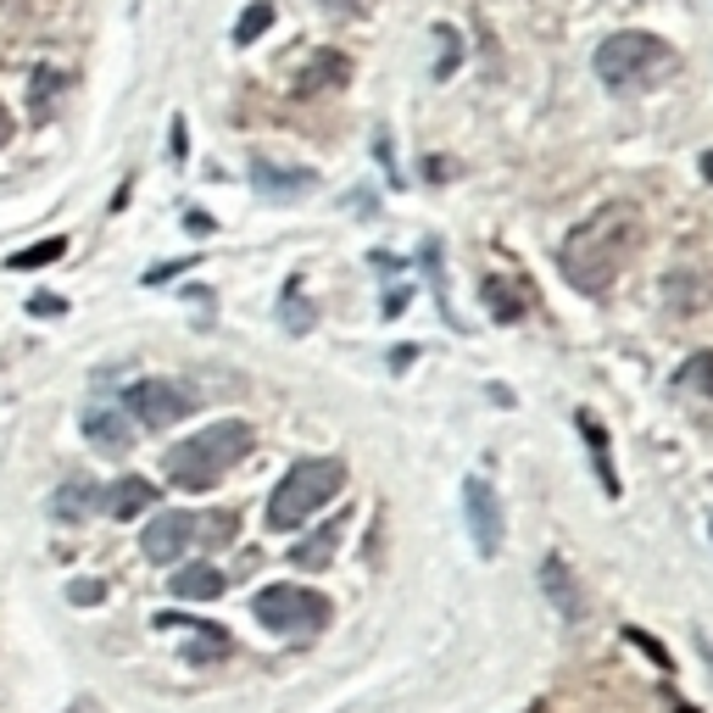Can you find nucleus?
I'll return each instance as SVG.
<instances>
[{"label": "nucleus", "instance_id": "obj_32", "mask_svg": "<svg viewBox=\"0 0 713 713\" xmlns=\"http://www.w3.org/2000/svg\"><path fill=\"white\" fill-rule=\"evenodd\" d=\"M413 357H418V352H413V346H396V352H391V368H396V373H402V368H407V362H413Z\"/></svg>", "mask_w": 713, "mask_h": 713}, {"label": "nucleus", "instance_id": "obj_30", "mask_svg": "<svg viewBox=\"0 0 713 713\" xmlns=\"http://www.w3.org/2000/svg\"><path fill=\"white\" fill-rule=\"evenodd\" d=\"M346 207H352V212H373V196H368V189H352Z\"/></svg>", "mask_w": 713, "mask_h": 713}, {"label": "nucleus", "instance_id": "obj_22", "mask_svg": "<svg viewBox=\"0 0 713 713\" xmlns=\"http://www.w3.org/2000/svg\"><path fill=\"white\" fill-rule=\"evenodd\" d=\"M57 89H62V73H57V67H34V123H45V118H51V107H57Z\"/></svg>", "mask_w": 713, "mask_h": 713}, {"label": "nucleus", "instance_id": "obj_21", "mask_svg": "<svg viewBox=\"0 0 713 713\" xmlns=\"http://www.w3.org/2000/svg\"><path fill=\"white\" fill-rule=\"evenodd\" d=\"M67 257V241L62 234H51V241H39V246H28V251H17V257H7V268L12 273H28V268H45V262H62Z\"/></svg>", "mask_w": 713, "mask_h": 713}, {"label": "nucleus", "instance_id": "obj_5", "mask_svg": "<svg viewBox=\"0 0 713 713\" xmlns=\"http://www.w3.org/2000/svg\"><path fill=\"white\" fill-rule=\"evenodd\" d=\"M251 607L273 636H318L329 625V613H335L323 591H307V586H268L257 591Z\"/></svg>", "mask_w": 713, "mask_h": 713}, {"label": "nucleus", "instance_id": "obj_24", "mask_svg": "<svg viewBox=\"0 0 713 713\" xmlns=\"http://www.w3.org/2000/svg\"><path fill=\"white\" fill-rule=\"evenodd\" d=\"M67 602L95 607V602H107V586H101V580H73V586H67Z\"/></svg>", "mask_w": 713, "mask_h": 713}, {"label": "nucleus", "instance_id": "obj_2", "mask_svg": "<svg viewBox=\"0 0 713 713\" xmlns=\"http://www.w3.org/2000/svg\"><path fill=\"white\" fill-rule=\"evenodd\" d=\"M246 452H251V423L223 418V423H212V430H201V435H189V441L168 446L162 474H168L179 491H212Z\"/></svg>", "mask_w": 713, "mask_h": 713}, {"label": "nucleus", "instance_id": "obj_11", "mask_svg": "<svg viewBox=\"0 0 713 713\" xmlns=\"http://www.w3.org/2000/svg\"><path fill=\"white\" fill-rule=\"evenodd\" d=\"M346 525H352L346 513H341V518H329V525H318L307 541H296V546H291V563H296V568H329V557L341 552V536H346Z\"/></svg>", "mask_w": 713, "mask_h": 713}, {"label": "nucleus", "instance_id": "obj_8", "mask_svg": "<svg viewBox=\"0 0 713 713\" xmlns=\"http://www.w3.org/2000/svg\"><path fill=\"white\" fill-rule=\"evenodd\" d=\"M463 507H468V530H474L480 557H496L502 552V502H496V491L480 480V474L463 480Z\"/></svg>", "mask_w": 713, "mask_h": 713}, {"label": "nucleus", "instance_id": "obj_13", "mask_svg": "<svg viewBox=\"0 0 713 713\" xmlns=\"http://www.w3.org/2000/svg\"><path fill=\"white\" fill-rule=\"evenodd\" d=\"M223 575L212 563H189V568H179V575L168 580V591L179 597V602H212V597H223Z\"/></svg>", "mask_w": 713, "mask_h": 713}, {"label": "nucleus", "instance_id": "obj_7", "mask_svg": "<svg viewBox=\"0 0 713 713\" xmlns=\"http://www.w3.org/2000/svg\"><path fill=\"white\" fill-rule=\"evenodd\" d=\"M123 413L134 423H146V430H168V423L196 413V396H189L179 379H139V385H128V396H123Z\"/></svg>", "mask_w": 713, "mask_h": 713}, {"label": "nucleus", "instance_id": "obj_28", "mask_svg": "<svg viewBox=\"0 0 713 713\" xmlns=\"http://www.w3.org/2000/svg\"><path fill=\"white\" fill-rule=\"evenodd\" d=\"M184 229H189V234H212L218 223H212L207 212H184Z\"/></svg>", "mask_w": 713, "mask_h": 713}, {"label": "nucleus", "instance_id": "obj_6", "mask_svg": "<svg viewBox=\"0 0 713 713\" xmlns=\"http://www.w3.org/2000/svg\"><path fill=\"white\" fill-rule=\"evenodd\" d=\"M669 62V45L657 34H613L607 45H597V73L607 84H641Z\"/></svg>", "mask_w": 713, "mask_h": 713}, {"label": "nucleus", "instance_id": "obj_4", "mask_svg": "<svg viewBox=\"0 0 713 713\" xmlns=\"http://www.w3.org/2000/svg\"><path fill=\"white\" fill-rule=\"evenodd\" d=\"M234 530H241V518L229 507H218V513H157L146 525V536H139V552L151 563H173L189 546H229Z\"/></svg>", "mask_w": 713, "mask_h": 713}, {"label": "nucleus", "instance_id": "obj_35", "mask_svg": "<svg viewBox=\"0 0 713 713\" xmlns=\"http://www.w3.org/2000/svg\"><path fill=\"white\" fill-rule=\"evenodd\" d=\"M530 713H546V708H530Z\"/></svg>", "mask_w": 713, "mask_h": 713}, {"label": "nucleus", "instance_id": "obj_33", "mask_svg": "<svg viewBox=\"0 0 713 713\" xmlns=\"http://www.w3.org/2000/svg\"><path fill=\"white\" fill-rule=\"evenodd\" d=\"M423 173H430V179H446V173H452V162H441V157H430V162H423Z\"/></svg>", "mask_w": 713, "mask_h": 713}, {"label": "nucleus", "instance_id": "obj_34", "mask_svg": "<svg viewBox=\"0 0 713 713\" xmlns=\"http://www.w3.org/2000/svg\"><path fill=\"white\" fill-rule=\"evenodd\" d=\"M702 173H708V184H713V151H708V157H702Z\"/></svg>", "mask_w": 713, "mask_h": 713}, {"label": "nucleus", "instance_id": "obj_9", "mask_svg": "<svg viewBox=\"0 0 713 713\" xmlns=\"http://www.w3.org/2000/svg\"><path fill=\"white\" fill-rule=\"evenodd\" d=\"M251 184H257V196H268V201H302V196L318 189V173L312 168H279V162L257 157L251 162Z\"/></svg>", "mask_w": 713, "mask_h": 713}, {"label": "nucleus", "instance_id": "obj_26", "mask_svg": "<svg viewBox=\"0 0 713 713\" xmlns=\"http://www.w3.org/2000/svg\"><path fill=\"white\" fill-rule=\"evenodd\" d=\"M625 636H630V641H636V647H641V652H647L652 663H663V669H669V652H663V647H657L652 636H641V630H625Z\"/></svg>", "mask_w": 713, "mask_h": 713}, {"label": "nucleus", "instance_id": "obj_20", "mask_svg": "<svg viewBox=\"0 0 713 713\" xmlns=\"http://www.w3.org/2000/svg\"><path fill=\"white\" fill-rule=\"evenodd\" d=\"M268 28H273V0H251L241 12V23H234V45H257Z\"/></svg>", "mask_w": 713, "mask_h": 713}, {"label": "nucleus", "instance_id": "obj_1", "mask_svg": "<svg viewBox=\"0 0 713 713\" xmlns=\"http://www.w3.org/2000/svg\"><path fill=\"white\" fill-rule=\"evenodd\" d=\"M630 246H636V207L607 201V207H597V212L563 241V257H557V262H563V279L575 284V291H586V296H602L607 284L619 279Z\"/></svg>", "mask_w": 713, "mask_h": 713}, {"label": "nucleus", "instance_id": "obj_14", "mask_svg": "<svg viewBox=\"0 0 713 713\" xmlns=\"http://www.w3.org/2000/svg\"><path fill=\"white\" fill-rule=\"evenodd\" d=\"M541 591L557 602L563 619H580V613H586V602H580L575 580H568V563H563V557H546V563H541Z\"/></svg>", "mask_w": 713, "mask_h": 713}, {"label": "nucleus", "instance_id": "obj_12", "mask_svg": "<svg viewBox=\"0 0 713 713\" xmlns=\"http://www.w3.org/2000/svg\"><path fill=\"white\" fill-rule=\"evenodd\" d=\"M151 502H157V485H151V480H139V474H123L118 485L101 491V507H107L112 518H134V513H146Z\"/></svg>", "mask_w": 713, "mask_h": 713}, {"label": "nucleus", "instance_id": "obj_17", "mask_svg": "<svg viewBox=\"0 0 713 713\" xmlns=\"http://www.w3.org/2000/svg\"><path fill=\"white\" fill-rule=\"evenodd\" d=\"M229 657V636L218 625H201L196 619V641L184 647V663H196V669H207V663H223Z\"/></svg>", "mask_w": 713, "mask_h": 713}, {"label": "nucleus", "instance_id": "obj_15", "mask_svg": "<svg viewBox=\"0 0 713 713\" xmlns=\"http://www.w3.org/2000/svg\"><path fill=\"white\" fill-rule=\"evenodd\" d=\"M580 430L591 441V463H597V480L607 496H619V474H613V446H607V430H602V418L597 413H580Z\"/></svg>", "mask_w": 713, "mask_h": 713}, {"label": "nucleus", "instance_id": "obj_3", "mask_svg": "<svg viewBox=\"0 0 713 713\" xmlns=\"http://www.w3.org/2000/svg\"><path fill=\"white\" fill-rule=\"evenodd\" d=\"M341 491H346V463L341 457H307V463H296L279 480V491L268 496V530L284 536V530L307 525V518L318 507H329Z\"/></svg>", "mask_w": 713, "mask_h": 713}, {"label": "nucleus", "instance_id": "obj_16", "mask_svg": "<svg viewBox=\"0 0 713 713\" xmlns=\"http://www.w3.org/2000/svg\"><path fill=\"white\" fill-rule=\"evenodd\" d=\"M480 296H485V307L502 318V323H518L530 312V296H525V284H507V279H485L480 284Z\"/></svg>", "mask_w": 713, "mask_h": 713}, {"label": "nucleus", "instance_id": "obj_27", "mask_svg": "<svg viewBox=\"0 0 713 713\" xmlns=\"http://www.w3.org/2000/svg\"><path fill=\"white\" fill-rule=\"evenodd\" d=\"M168 151H173V162H184V157H189V134H184V118H173V139H168Z\"/></svg>", "mask_w": 713, "mask_h": 713}, {"label": "nucleus", "instance_id": "obj_23", "mask_svg": "<svg viewBox=\"0 0 713 713\" xmlns=\"http://www.w3.org/2000/svg\"><path fill=\"white\" fill-rule=\"evenodd\" d=\"M680 385H691V391H702V396L713 402V352H697V357L680 368Z\"/></svg>", "mask_w": 713, "mask_h": 713}, {"label": "nucleus", "instance_id": "obj_10", "mask_svg": "<svg viewBox=\"0 0 713 713\" xmlns=\"http://www.w3.org/2000/svg\"><path fill=\"white\" fill-rule=\"evenodd\" d=\"M84 435H89V446L95 452H112V457H123L128 446H134V430H128V418L118 413V407H84Z\"/></svg>", "mask_w": 713, "mask_h": 713}, {"label": "nucleus", "instance_id": "obj_25", "mask_svg": "<svg viewBox=\"0 0 713 713\" xmlns=\"http://www.w3.org/2000/svg\"><path fill=\"white\" fill-rule=\"evenodd\" d=\"M28 312H34V318H62V312H67V302H62V296H45V291H39V296L28 302Z\"/></svg>", "mask_w": 713, "mask_h": 713}, {"label": "nucleus", "instance_id": "obj_18", "mask_svg": "<svg viewBox=\"0 0 713 713\" xmlns=\"http://www.w3.org/2000/svg\"><path fill=\"white\" fill-rule=\"evenodd\" d=\"M346 73H352V67H346V57L323 51V57H318L307 73H302V95H318V89H341V84H346Z\"/></svg>", "mask_w": 713, "mask_h": 713}, {"label": "nucleus", "instance_id": "obj_36", "mask_svg": "<svg viewBox=\"0 0 713 713\" xmlns=\"http://www.w3.org/2000/svg\"><path fill=\"white\" fill-rule=\"evenodd\" d=\"M0 7H7V0H0Z\"/></svg>", "mask_w": 713, "mask_h": 713}, {"label": "nucleus", "instance_id": "obj_19", "mask_svg": "<svg viewBox=\"0 0 713 713\" xmlns=\"http://www.w3.org/2000/svg\"><path fill=\"white\" fill-rule=\"evenodd\" d=\"M89 507H101V496H95V485L84 480V474H73V480L62 485V496L51 502V513H57V518H84Z\"/></svg>", "mask_w": 713, "mask_h": 713}, {"label": "nucleus", "instance_id": "obj_31", "mask_svg": "<svg viewBox=\"0 0 713 713\" xmlns=\"http://www.w3.org/2000/svg\"><path fill=\"white\" fill-rule=\"evenodd\" d=\"M17 134V123H12V112H7V101H0V146H7V139Z\"/></svg>", "mask_w": 713, "mask_h": 713}, {"label": "nucleus", "instance_id": "obj_29", "mask_svg": "<svg viewBox=\"0 0 713 713\" xmlns=\"http://www.w3.org/2000/svg\"><path fill=\"white\" fill-rule=\"evenodd\" d=\"M323 7L335 12V17H352V12H362V0H323Z\"/></svg>", "mask_w": 713, "mask_h": 713}]
</instances>
